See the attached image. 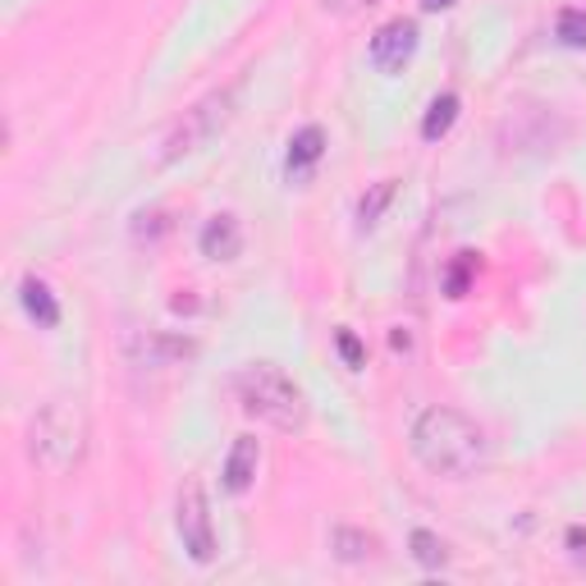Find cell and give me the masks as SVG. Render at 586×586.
<instances>
[{"mask_svg": "<svg viewBox=\"0 0 586 586\" xmlns=\"http://www.w3.org/2000/svg\"><path fill=\"white\" fill-rule=\"evenodd\" d=\"M340 353H344L348 367H363V363H367V353H363V344H358V335H353V330H340Z\"/></svg>", "mask_w": 586, "mask_h": 586, "instance_id": "17", "label": "cell"}, {"mask_svg": "<svg viewBox=\"0 0 586 586\" xmlns=\"http://www.w3.org/2000/svg\"><path fill=\"white\" fill-rule=\"evenodd\" d=\"M417 50V23L413 19H390L386 28L371 37V65L380 73H399Z\"/></svg>", "mask_w": 586, "mask_h": 586, "instance_id": "6", "label": "cell"}, {"mask_svg": "<svg viewBox=\"0 0 586 586\" xmlns=\"http://www.w3.org/2000/svg\"><path fill=\"white\" fill-rule=\"evenodd\" d=\"M568 545H573V550H577V554H586V537H582V531H577V527H573V531H568Z\"/></svg>", "mask_w": 586, "mask_h": 586, "instance_id": "19", "label": "cell"}, {"mask_svg": "<svg viewBox=\"0 0 586 586\" xmlns=\"http://www.w3.org/2000/svg\"><path fill=\"white\" fill-rule=\"evenodd\" d=\"M234 394L243 403V413L262 417L275 430H302V426H308V403H302V390L275 363L243 367L234 376Z\"/></svg>", "mask_w": 586, "mask_h": 586, "instance_id": "3", "label": "cell"}, {"mask_svg": "<svg viewBox=\"0 0 586 586\" xmlns=\"http://www.w3.org/2000/svg\"><path fill=\"white\" fill-rule=\"evenodd\" d=\"M321 151H325V134L317 129V124H308V129H298L294 138H289V157H285V165H289V180H302L317 161H321Z\"/></svg>", "mask_w": 586, "mask_h": 586, "instance_id": "9", "label": "cell"}, {"mask_svg": "<svg viewBox=\"0 0 586 586\" xmlns=\"http://www.w3.org/2000/svg\"><path fill=\"white\" fill-rule=\"evenodd\" d=\"M554 33L559 42H568V46H586V10H564L554 23Z\"/></svg>", "mask_w": 586, "mask_h": 586, "instance_id": "15", "label": "cell"}, {"mask_svg": "<svg viewBox=\"0 0 586 586\" xmlns=\"http://www.w3.org/2000/svg\"><path fill=\"white\" fill-rule=\"evenodd\" d=\"M413 554H417L422 568H445L449 564V545L436 537V531H426V527L413 531Z\"/></svg>", "mask_w": 586, "mask_h": 586, "instance_id": "13", "label": "cell"}, {"mask_svg": "<svg viewBox=\"0 0 586 586\" xmlns=\"http://www.w3.org/2000/svg\"><path fill=\"white\" fill-rule=\"evenodd\" d=\"M19 298H23V312H28L37 325H56V321H60V302H56V294H50L37 275L23 279V285H19Z\"/></svg>", "mask_w": 586, "mask_h": 586, "instance_id": "10", "label": "cell"}, {"mask_svg": "<svg viewBox=\"0 0 586 586\" xmlns=\"http://www.w3.org/2000/svg\"><path fill=\"white\" fill-rule=\"evenodd\" d=\"M234 106H239V83H234V88H220V92H211V96H202L197 106L184 111V119L165 134V142H161V165H174V161L193 157V151L211 147V142L225 134V124L234 119Z\"/></svg>", "mask_w": 586, "mask_h": 586, "instance_id": "4", "label": "cell"}, {"mask_svg": "<svg viewBox=\"0 0 586 586\" xmlns=\"http://www.w3.org/2000/svg\"><path fill=\"white\" fill-rule=\"evenodd\" d=\"M88 413L73 399H50L28 426V453L46 472H73L88 458Z\"/></svg>", "mask_w": 586, "mask_h": 586, "instance_id": "2", "label": "cell"}, {"mask_svg": "<svg viewBox=\"0 0 586 586\" xmlns=\"http://www.w3.org/2000/svg\"><path fill=\"white\" fill-rule=\"evenodd\" d=\"M257 463H262V445L252 436H239L234 449H229V458H225V486L234 495H243L252 486V476H257Z\"/></svg>", "mask_w": 586, "mask_h": 586, "instance_id": "8", "label": "cell"}, {"mask_svg": "<svg viewBox=\"0 0 586 586\" xmlns=\"http://www.w3.org/2000/svg\"><path fill=\"white\" fill-rule=\"evenodd\" d=\"M174 527H180V541L197 564H211L216 559V531H211V508H207L202 481H184L180 504H174Z\"/></svg>", "mask_w": 586, "mask_h": 586, "instance_id": "5", "label": "cell"}, {"mask_svg": "<svg viewBox=\"0 0 586 586\" xmlns=\"http://www.w3.org/2000/svg\"><path fill=\"white\" fill-rule=\"evenodd\" d=\"M202 257H211V262H234L239 257V248H243V229L234 216H211L207 225H202Z\"/></svg>", "mask_w": 586, "mask_h": 586, "instance_id": "7", "label": "cell"}, {"mask_svg": "<svg viewBox=\"0 0 586 586\" xmlns=\"http://www.w3.org/2000/svg\"><path fill=\"white\" fill-rule=\"evenodd\" d=\"M413 453L426 472L449 476V481H463L476 476L486 468L491 445H486V430H481L472 417H463L458 407H426V413L413 422Z\"/></svg>", "mask_w": 586, "mask_h": 586, "instance_id": "1", "label": "cell"}, {"mask_svg": "<svg viewBox=\"0 0 586 586\" xmlns=\"http://www.w3.org/2000/svg\"><path fill=\"white\" fill-rule=\"evenodd\" d=\"M321 5H325V10H358L363 0H321ZM367 5H371V0H367Z\"/></svg>", "mask_w": 586, "mask_h": 586, "instance_id": "18", "label": "cell"}, {"mask_svg": "<svg viewBox=\"0 0 586 586\" xmlns=\"http://www.w3.org/2000/svg\"><path fill=\"white\" fill-rule=\"evenodd\" d=\"M453 5V0H422V10H430V14H436V10H449Z\"/></svg>", "mask_w": 586, "mask_h": 586, "instance_id": "20", "label": "cell"}, {"mask_svg": "<svg viewBox=\"0 0 586 586\" xmlns=\"http://www.w3.org/2000/svg\"><path fill=\"white\" fill-rule=\"evenodd\" d=\"M453 119H458V96L445 92V96L430 101V111H426V119H422V138H426V142L445 138V134L453 129Z\"/></svg>", "mask_w": 586, "mask_h": 586, "instance_id": "11", "label": "cell"}, {"mask_svg": "<svg viewBox=\"0 0 586 586\" xmlns=\"http://www.w3.org/2000/svg\"><path fill=\"white\" fill-rule=\"evenodd\" d=\"M472 252H458V266L449 271V298H463V289H468V275H472Z\"/></svg>", "mask_w": 586, "mask_h": 586, "instance_id": "16", "label": "cell"}, {"mask_svg": "<svg viewBox=\"0 0 586 586\" xmlns=\"http://www.w3.org/2000/svg\"><path fill=\"white\" fill-rule=\"evenodd\" d=\"M394 193H399V180H380V184H371V188L363 193V202H358V225L371 229L380 216H386V207L394 202Z\"/></svg>", "mask_w": 586, "mask_h": 586, "instance_id": "12", "label": "cell"}, {"mask_svg": "<svg viewBox=\"0 0 586 586\" xmlns=\"http://www.w3.org/2000/svg\"><path fill=\"white\" fill-rule=\"evenodd\" d=\"M330 545H335V554L348 559V564H358V559H367L376 550V541L367 537V531H353V527H340L335 537H330Z\"/></svg>", "mask_w": 586, "mask_h": 586, "instance_id": "14", "label": "cell"}]
</instances>
